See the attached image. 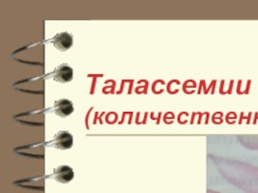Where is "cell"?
Instances as JSON below:
<instances>
[{
    "label": "cell",
    "instance_id": "obj_4",
    "mask_svg": "<svg viewBox=\"0 0 258 193\" xmlns=\"http://www.w3.org/2000/svg\"><path fill=\"white\" fill-rule=\"evenodd\" d=\"M52 110L59 117L65 118L74 112V105L70 100L60 99L54 103Z\"/></svg>",
    "mask_w": 258,
    "mask_h": 193
},
{
    "label": "cell",
    "instance_id": "obj_8",
    "mask_svg": "<svg viewBox=\"0 0 258 193\" xmlns=\"http://www.w3.org/2000/svg\"><path fill=\"white\" fill-rule=\"evenodd\" d=\"M207 193H220V192H217V191H214V190H211V189H208V190H207Z\"/></svg>",
    "mask_w": 258,
    "mask_h": 193
},
{
    "label": "cell",
    "instance_id": "obj_1",
    "mask_svg": "<svg viewBox=\"0 0 258 193\" xmlns=\"http://www.w3.org/2000/svg\"><path fill=\"white\" fill-rule=\"evenodd\" d=\"M214 160L226 181L245 193H258L257 166L230 158Z\"/></svg>",
    "mask_w": 258,
    "mask_h": 193
},
{
    "label": "cell",
    "instance_id": "obj_2",
    "mask_svg": "<svg viewBox=\"0 0 258 193\" xmlns=\"http://www.w3.org/2000/svg\"><path fill=\"white\" fill-rule=\"evenodd\" d=\"M50 143V146H53L54 148L58 149V150H68L72 148L73 143H74V138L72 133L67 132V131H63V132H59L53 138V140Z\"/></svg>",
    "mask_w": 258,
    "mask_h": 193
},
{
    "label": "cell",
    "instance_id": "obj_5",
    "mask_svg": "<svg viewBox=\"0 0 258 193\" xmlns=\"http://www.w3.org/2000/svg\"><path fill=\"white\" fill-rule=\"evenodd\" d=\"M51 43L59 51H66L73 46V36L69 32H61L52 38Z\"/></svg>",
    "mask_w": 258,
    "mask_h": 193
},
{
    "label": "cell",
    "instance_id": "obj_7",
    "mask_svg": "<svg viewBox=\"0 0 258 193\" xmlns=\"http://www.w3.org/2000/svg\"><path fill=\"white\" fill-rule=\"evenodd\" d=\"M237 139L240 143L250 150H257L258 135H238Z\"/></svg>",
    "mask_w": 258,
    "mask_h": 193
},
{
    "label": "cell",
    "instance_id": "obj_3",
    "mask_svg": "<svg viewBox=\"0 0 258 193\" xmlns=\"http://www.w3.org/2000/svg\"><path fill=\"white\" fill-rule=\"evenodd\" d=\"M74 76V71L68 64L59 65L52 72V77L59 83H68L72 81Z\"/></svg>",
    "mask_w": 258,
    "mask_h": 193
},
{
    "label": "cell",
    "instance_id": "obj_6",
    "mask_svg": "<svg viewBox=\"0 0 258 193\" xmlns=\"http://www.w3.org/2000/svg\"><path fill=\"white\" fill-rule=\"evenodd\" d=\"M75 177L74 170L68 165H60L54 169L52 178L60 183H68Z\"/></svg>",
    "mask_w": 258,
    "mask_h": 193
}]
</instances>
